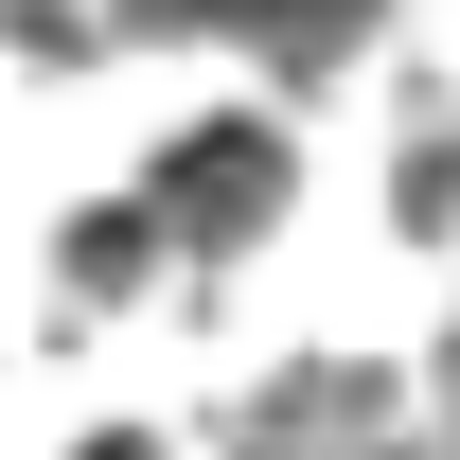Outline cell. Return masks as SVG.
<instances>
[{
    "label": "cell",
    "mask_w": 460,
    "mask_h": 460,
    "mask_svg": "<svg viewBox=\"0 0 460 460\" xmlns=\"http://www.w3.org/2000/svg\"><path fill=\"white\" fill-rule=\"evenodd\" d=\"M266 213H284V124H266V107L195 124V142L160 160V230H177V248H248Z\"/></svg>",
    "instance_id": "obj_1"
},
{
    "label": "cell",
    "mask_w": 460,
    "mask_h": 460,
    "mask_svg": "<svg viewBox=\"0 0 460 460\" xmlns=\"http://www.w3.org/2000/svg\"><path fill=\"white\" fill-rule=\"evenodd\" d=\"M160 248H177V230H160V195H142V213H89V230H71V284H89V301H124Z\"/></svg>",
    "instance_id": "obj_2"
},
{
    "label": "cell",
    "mask_w": 460,
    "mask_h": 460,
    "mask_svg": "<svg viewBox=\"0 0 460 460\" xmlns=\"http://www.w3.org/2000/svg\"><path fill=\"white\" fill-rule=\"evenodd\" d=\"M89 460H160V443H89Z\"/></svg>",
    "instance_id": "obj_3"
}]
</instances>
